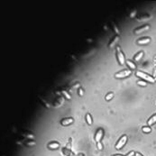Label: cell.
I'll list each match as a JSON object with an SVG mask.
<instances>
[{
  "instance_id": "cell-23",
  "label": "cell",
  "mask_w": 156,
  "mask_h": 156,
  "mask_svg": "<svg viewBox=\"0 0 156 156\" xmlns=\"http://www.w3.org/2000/svg\"><path fill=\"white\" fill-rule=\"evenodd\" d=\"M98 150H102L103 149V144H101V143H98Z\"/></svg>"
},
{
  "instance_id": "cell-19",
  "label": "cell",
  "mask_w": 156,
  "mask_h": 156,
  "mask_svg": "<svg viewBox=\"0 0 156 156\" xmlns=\"http://www.w3.org/2000/svg\"><path fill=\"white\" fill-rule=\"evenodd\" d=\"M25 144H26L27 146H32V145H35V142H34V141H31L28 140L26 143H25Z\"/></svg>"
},
{
  "instance_id": "cell-28",
  "label": "cell",
  "mask_w": 156,
  "mask_h": 156,
  "mask_svg": "<svg viewBox=\"0 0 156 156\" xmlns=\"http://www.w3.org/2000/svg\"><path fill=\"white\" fill-rule=\"evenodd\" d=\"M155 80H156V77H155Z\"/></svg>"
},
{
  "instance_id": "cell-8",
  "label": "cell",
  "mask_w": 156,
  "mask_h": 156,
  "mask_svg": "<svg viewBox=\"0 0 156 156\" xmlns=\"http://www.w3.org/2000/svg\"><path fill=\"white\" fill-rule=\"evenodd\" d=\"M103 135H104L103 129H98V132L96 133V135H95V141H96L97 143H99L100 141H101Z\"/></svg>"
},
{
  "instance_id": "cell-18",
  "label": "cell",
  "mask_w": 156,
  "mask_h": 156,
  "mask_svg": "<svg viewBox=\"0 0 156 156\" xmlns=\"http://www.w3.org/2000/svg\"><path fill=\"white\" fill-rule=\"evenodd\" d=\"M137 84H138L139 86H142V87H146V85H147L145 80H138V81H137Z\"/></svg>"
},
{
  "instance_id": "cell-9",
  "label": "cell",
  "mask_w": 156,
  "mask_h": 156,
  "mask_svg": "<svg viewBox=\"0 0 156 156\" xmlns=\"http://www.w3.org/2000/svg\"><path fill=\"white\" fill-rule=\"evenodd\" d=\"M118 41H119V36L115 35V37L110 41V43H108V47H109V48H114V47L116 45V43H118Z\"/></svg>"
},
{
  "instance_id": "cell-11",
  "label": "cell",
  "mask_w": 156,
  "mask_h": 156,
  "mask_svg": "<svg viewBox=\"0 0 156 156\" xmlns=\"http://www.w3.org/2000/svg\"><path fill=\"white\" fill-rule=\"evenodd\" d=\"M126 65L128 66V68H129L131 71H133V69H136V65H135V63L134 61H132V60H126Z\"/></svg>"
},
{
  "instance_id": "cell-7",
  "label": "cell",
  "mask_w": 156,
  "mask_h": 156,
  "mask_svg": "<svg viewBox=\"0 0 156 156\" xmlns=\"http://www.w3.org/2000/svg\"><path fill=\"white\" fill-rule=\"evenodd\" d=\"M150 42H151V38L150 37H143L141 38V39H138L137 40V44L139 45H146L148 44V43H150Z\"/></svg>"
},
{
  "instance_id": "cell-22",
  "label": "cell",
  "mask_w": 156,
  "mask_h": 156,
  "mask_svg": "<svg viewBox=\"0 0 156 156\" xmlns=\"http://www.w3.org/2000/svg\"><path fill=\"white\" fill-rule=\"evenodd\" d=\"M83 94H84V91H83V89H79V96H83Z\"/></svg>"
},
{
  "instance_id": "cell-5",
  "label": "cell",
  "mask_w": 156,
  "mask_h": 156,
  "mask_svg": "<svg viewBox=\"0 0 156 156\" xmlns=\"http://www.w3.org/2000/svg\"><path fill=\"white\" fill-rule=\"evenodd\" d=\"M149 29H150V25H142V26L138 27V28L135 29L134 33H135V34H140L144 33L145 31L149 30Z\"/></svg>"
},
{
  "instance_id": "cell-3",
  "label": "cell",
  "mask_w": 156,
  "mask_h": 156,
  "mask_svg": "<svg viewBox=\"0 0 156 156\" xmlns=\"http://www.w3.org/2000/svg\"><path fill=\"white\" fill-rule=\"evenodd\" d=\"M131 73H132L131 69H123V71L115 73V77L116 79H124V78H126V77L130 76Z\"/></svg>"
},
{
  "instance_id": "cell-26",
  "label": "cell",
  "mask_w": 156,
  "mask_h": 156,
  "mask_svg": "<svg viewBox=\"0 0 156 156\" xmlns=\"http://www.w3.org/2000/svg\"><path fill=\"white\" fill-rule=\"evenodd\" d=\"M135 11H134V13H131V14H130V17H133L134 15H135Z\"/></svg>"
},
{
  "instance_id": "cell-16",
  "label": "cell",
  "mask_w": 156,
  "mask_h": 156,
  "mask_svg": "<svg viewBox=\"0 0 156 156\" xmlns=\"http://www.w3.org/2000/svg\"><path fill=\"white\" fill-rule=\"evenodd\" d=\"M142 131L144 132V133H145V134H149V133H151V132H152V129H151V127H150L149 126H143Z\"/></svg>"
},
{
  "instance_id": "cell-27",
  "label": "cell",
  "mask_w": 156,
  "mask_h": 156,
  "mask_svg": "<svg viewBox=\"0 0 156 156\" xmlns=\"http://www.w3.org/2000/svg\"><path fill=\"white\" fill-rule=\"evenodd\" d=\"M112 156H124V155H121V154H114V155H112Z\"/></svg>"
},
{
  "instance_id": "cell-20",
  "label": "cell",
  "mask_w": 156,
  "mask_h": 156,
  "mask_svg": "<svg viewBox=\"0 0 156 156\" xmlns=\"http://www.w3.org/2000/svg\"><path fill=\"white\" fill-rule=\"evenodd\" d=\"M113 28H114V30H115V34H116V35H118V34H119V30H118V28L116 27V25H115L114 23H113Z\"/></svg>"
},
{
  "instance_id": "cell-17",
  "label": "cell",
  "mask_w": 156,
  "mask_h": 156,
  "mask_svg": "<svg viewBox=\"0 0 156 156\" xmlns=\"http://www.w3.org/2000/svg\"><path fill=\"white\" fill-rule=\"evenodd\" d=\"M113 97H114V93L113 92H110V93H108L107 95L106 96V101H109V100H111L112 98H113Z\"/></svg>"
},
{
  "instance_id": "cell-24",
  "label": "cell",
  "mask_w": 156,
  "mask_h": 156,
  "mask_svg": "<svg viewBox=\"0 0 156 156\" xmlns=\"http://www.w3.org/2000/svg\"><path fill=\"white\" fill-rule=\"evenodd\" d=\"M134 155H135V152H130V153H128L127 155H126V156H134Z\"/></svg>"
},
{
  "instance_id": "cell-14",
  "label": "cell",
  "mask_w": 156,
  "mask_h": 156,
  "mask_svg": "<svg viewBox=\"0 0 156 156\" xmlns=\"http://www.w3.org/2000/svg\"><path fill=\"white\" fill-rule=\"evenodd\" d=\"M155 123H156V114L148 119L147 124H148V126H153V124H154Z\"/></svg>"
},
{
  "instance_id": "cell-12",
  "label": "cell",
  "mask_w": 156,
  "mask_h": 156,
  "mask_svg": "<svg viewBox=\"0 0 156 156\" xmlns=\"http://www.w3.org/2000/svg\"><path fill=\"white\" fill-rule=\"evenodd\" d=\"M62 153H63V154L65 156H75L74 153L71 151V149H69L67 147L62 148Z\"/></svg>"
},
{
  "instance_id": "cell-15",
  "label": "cell",
  "mask_w": 156,
  "mask_h": 156,
  "mask_svg": "<svg viewBox=\"0 0 156 156\" xmlns=\"http://www.w3.org/2000/svg\"><path fill=\"white\" fill-rule=\"evenodd\" d=\"M86 122H87V124H89V126H91V124H93L92 117H91V115L89 113H88L87 115H86Z\"/></svg>"
},
{
  "instance_id": "cell-25",
  "label": "cell",
  "mask_w": 156,
  "mask_h": 156,
  "mask_svg": "<svg viewBox=\"0 0 156 156\" xmlns=\"http://www.w3.org/2000/svg\"><path fill=\"white\" fill-rule=\"evenodd\" d=\"M135 156H144L142 154V153H135Z\"/></svg>"
},
{
  "instance_id": "cell-6",
  "label": "cell",
  "mask_w": 156,
  "mask_h": 156,
  "mask_svg": "<svg viewBox=\"0 0 156 156\" xmlns=\"http://www.w3.org/2000/svg\"><path fill=\"white\" fill-rule=\"evenodd\" d=\"M73 123H74V119L72 117H66V118L61 119V121H60V124L62 126H68Z\"/></svg>"
},
{
  "instance_id": "cell-10",
  "label": "cell",
  "mask_w": 156,
  "mask_h": 156,
  "mask_svg": "<svg viewBox=\"0 0 156 156\" xmlns=\"http://www.w3.org/2000/svg\"><path fill=\"white\" fill-rule=\"evenodd\" d=\"M47 146H48V148L50 150H56L60 147V144L58 142H51L49 143Z\"/></svg>"
},
{
  "instance_id": "cell-4",
  "label": "cell",
  "mask_w": 156,
  "mask_h": 156,
  "mask_svg": "<svg viewBox=\"0 0 156 156\" xmlns=\"http://www.w3.org/2000/svg\"><path fill=\"white\" fill-rule=\"evenodd\" d=\"M126 142H127V136H126V135H123V136H121L120 139L117 141L116 144H115V149H116V150H120L121 148H122L123 146H124V144H126Z\"/></svg>"
},
{
  "instance_id": "cell-21",
  "label": "cell",
  "mask_w": 156,
  "mask_h": 156,
  "mask_svg": "<svg viewBox=\"0 0 156 156\" xmlns=\"http://www.w3.org/2000/svg\"><path fill=\"white\" fill-rule=\"evenodd\" d=\"M62 93H63V95H64V96H65V98H67V99H71V96H69V94H68V93L67 92H66V91H62Z\"/></svg>"
},
{
  "instance_id": "cell-2",
  "label": "cell",
  "mask_w": 156,
  "mask_h": 156,
  "mask_svg": "<svg viewBox=\"0 0 156 156\" xmlns=\"http://www.w3.org/2000/svg\"><path fill=\"white\" fill-rule=\"evenodd\" d=\"M116 58L117 60H118V63L120 65H124L126 60H124V54L123 53L122 50L119 46L116 47Z\"/></svg>"
},
{
  "instance_id": "cell-1",
  "label": "cell",
  "mask_w": 156,
  "mask_h": 156,
  "mask_svg": "<svg viewBox=\"0 0 156 156\" xmlns=\"http://www.w3.org/2000/svg\"><path fill=\"white\" fill-rule=\"evenodd\" d=\"M135 75H136L137 77H139L140 79H142L143 80H145L146 82H149V83H154L156 81L155 78L150 76L149 74H146V73L143 72V71H137L136 72H135Z\"/></svg>"
},
{
  "instance_id": "cell-13",
  "label": "cell",
  "mask_w": 156,
  "mask_h": 156,
  "mask_svg": "<svg viewBox=\"0 0 156 156\" xmlns=\"http://www.w3.org/2000/svg\"><path fill=\"white\" fill-rule=\"evenodd\" d=\"M143 57H144V52H139L134 57V60H135V61H140Z\"/></svg>"
}]
</instances>
